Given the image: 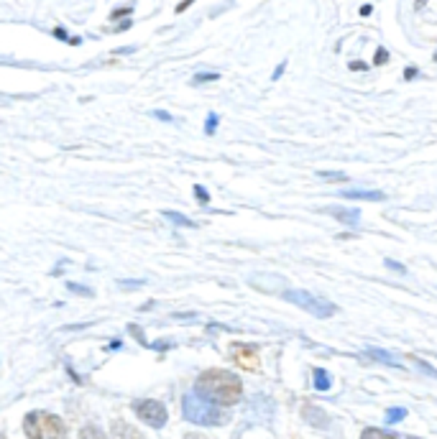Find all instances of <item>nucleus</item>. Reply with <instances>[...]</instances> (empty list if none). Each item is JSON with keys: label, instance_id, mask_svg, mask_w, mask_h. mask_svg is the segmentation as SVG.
Wrapping results in <instances>:
<instances>
[{"label": "nucleus", "instance_id": "1", "mask_svg": "<svg viewBox=\"0 0 437 439\" xmlns=\"http://www.w3.org/2000/svg\"><path fill=\"white\" fill-rule=\"evenodd\" d=\"M194 393L213 401L215 406H233L243 396V384H241V378L236 373L223 371V368H210V371L197 376Z\"/></svg>", "mask_w": 437, "mask_h": 439}, {"label": "nucleus", "instance_id": "2", "mask_svg": "<svg viewBox=\"0 0 437 439\" xmlns=\"http://www.w3.org/2000/svg\"><path fill=\"white\" fill-rule=\"evenodd\" d=\"M181 416L192 424H202V427H220L228 421V416L215 406L213 401H207L202 398L200 393H187V396L181 398Z\"/></svg>", "mask_w": 437, "mask_h": 439}, {"label": "nucleus", "instance_id": "3", "mask_svg": "<svg viewBox=\"0 0 437 439\" xmlns=\"http://www.w3.org/2000/svg\"><path fill=\"white\" fill-rule=\"evenodd\" d=\"M23 432L28 439H64L67 427L56 414L49 411H31L23 419Z\"/></svg>", "mask_w": 437, "mask_h": 439}, {"label": "nucleus", "instance_id": "4", "mask_svg": "<svg viewBox=\"0 0 437 439\" xmlns=\"http://www.w3.org/2000/svg\"><path fill=\"white\" fill-rule=\"evenodd\" d=\"M281 297L287 299V302L297 304V307H302V310L310 312L312 317H320V319H330V317L337 312V307L332 302L320 299V297H315V294H310V291H302V289L281 291Z\"/></svg>", "mask_w": 437, "mask_h": 439}, {"label": "nucleus", "instance_id": "5", "mask_svg": "<svg viewBox=\"0 0 437 439\" xmlns=\"http://www.w3.org/2000/svg\"><path fill=\"white\" fill-rule=\"evenodd\" d=\"M133 411H136V416L144 421V424H149V427H154V429H162L164 424H167V419H169L167 406H164L162 401H157V398L133 401Z\"/></svg>", "mask_w": 437, "mask_h": 439}, {"label": "nucleus", "instance_id": "6", "mask_svg": "<svg viewBox=\"0 0 437 439\" xmlns=\"http://www.w3.org/2000/svg\"><path fill=\"white\" fill-rule=\"evenodd\" d=\"M233 358L241 368L246 371H258V353L256 347H248V345H233Z\"/></svg>", "mask_w": 437, "mask_h": 439}, {"label": "nucleus", "instance_id": "7", "mask_svg": "<svg viewBox=\"0 0 437 439\" xmlns=\"http://www.w3.org/2000/svg\"><path fill=\"white\" fill-rule=\"evenodd\" d=\"M327 215H332L340 225H348V228H358L361 223V212L356 207H325Z\"/></svg>", "mask_w": 437, "mask_h": 439}, {"label": "nucleus", "instance_id": "8", "mask_svg": "<svg viewBox=\"0 0 437 439\" xmlns=\"http://www.w3.org/2000/svg\"><path fill=\"white\" fill-rule=\"evenodd\" d=\"M110 439H144V434L138 432L133 424H128V421L115 419L110 427Z\"/></svg>", "mask_w": 437, "mask_h": 439}, {"label": "nucleus", "instance_id": "9", "mask_svg": "<svg viewBox=\"0 0 437 439\" xmlns=\"http://www.w3.org/2000/svg\"><path fill=\"white\" fill-rule=\"evenodd\" d=\"M302 416H305L312 427H320V429H325L327 424H330V419H327V414L322 411V408H317V406H312V403H307L305 408H302Z\"/></svg>", "mask_w": 437, "mask_h": 439}, {"label": "nucleus", "instance_id": "10", "mask_svg": "<svg viewBox=\"0 0 437 439\" xmlns=\"http://www.w3.org/2000/svg\"><path fill=\"white\" fill-rule=\"evenodd\" d=\"M343 197L345 199H369V202H381V199H386V194L374 192V189H345Z\"/></svg>", "mask_w": 437, "mask_h": 439}, {"label": "nucleus", "instance_id": "11", "mask_svg": "<svg viewBox=\"0 0 437 439\" xmlns=\"http://www.w3.org/2000/svg\"><path fill=\"white\" fill-rule=\"evenodd\" d=\"M366 355H369V358H374V360H381V363L391 365V368H401L399 358H394L391 353H386V350H379V347H369V350H366Z\"/></svg>", "mask_w": 437, "mask_h": 439}, {"label": "nucleus", "instance_id": "12", "mask_svg": "<svg viewBox=\"0 0 437 439\" xmlns=\"http://www.w3.org/2000/svg\"><path fill=\"white\" fill-rule=\"evenodd\" d=\"M332 381H330V373L325 368H315V388L317 391H330Z\"/></svg>", "mask_w": 437, "mask_h": 439}, {"label": "nucleus", "instance_id": "13", "mask_svg": "<svg viewBox=\"0 0 437 439\" xmlns=\"http://www.w3.org/2000/svg\"><path fill=\"white\" fill-rule=\"evenodd\" d=\"M164 220H169V223L174 225H184V228H194V223L189 217H184L181 212H174V210H164Z\"/></svg>", "mask_w": 437, "mask_h": 439}, {"label": "nucleus", "instance_id": "14", "mask_svg": "<svg viewBox=\"0 0 437 439\" xmlns=\"http://www.w3.org/2000/svg\"><path fill=\"white\" fill-rule=\"evenodd\" d=\"M361 439H399L396 434L386 432V429H376V427H369V429H363Z\"/></svg>", "mask_w": 437, "mask_h": 439}, {"label": "nucleus", "instance_id": "15", "mask_svg": "<svg viewBox=\"0 0 437 439\" xmlns=\"http://www.w3.org/2000/svg\"><path fill=\"white\" fill-rule=\"evenodd\" d=\"M80 437H82V439H107L105 434H102V429H98L95 424H88V427H82Z\"/></svg>", "mask_w": 437, "mask_h": 439}, {"label": "nucleus", "instance_id": "16", "mask_svg": "<svg viewBox=\"0 0 437 439\" xmlns=\"http://www.w3.org/2000/svg\"><path fill=\"white\" fill-rule=\"evenodd\" d=\"M406 416V408H389L386 411V424H396V421H401Z\"/></svg>", "mask_w": 437, "mask_h": 439}, {"label": "nucleus", "instance_id": "17", "mask_svg": "<svg viewBox=\"0 0 437 439\" xmlns=\"http://www.w3.org/2000/svg\"><path fill=\"white\" fill-rule=\"evenodd\" d=\"M320 179H325V181H345L348 176H345L343 171H317Z\"/></svg>", "mask_w": 437, "mask_h": 439}, {"label": "nucleus", "instance_id": "18", "mask_svg": "<svg viewBox=\"0 0 437 439\" xmlns=\"http://www.w3.org/2000/svg\"><path fill=\"white\" fill-rule=\"evenodd\" d=\"M218 123H220V118L215 112H210V115H207V123H205V136H213L215 130H218Z\"/></svg>", "mask_w": 437, "mask_h": 439}, {"label": "nucleus", "instance_id": "19", "mask_svg": "<svg viewBox=\"0 0 437 439\" xmlns=\"http://www.w3.org/2000/svg\"><path fill=\"white\" fill-rule=\"evenodd\" d=\"M194 197H197V202H200V204L210 202V194H207V189L202 184H194Z\"/></svg>", "mask_w": 437, "mask_h": 439}, {"label": "nucleus", "instance_id": "20", "mask_svg": "<svg viewBox=\"0 0 437 439\" xmlns=\"http://www.w3.org/2000/svg\"><path fill=\"white\" fill-rule=\"evenodd\" d=\"M389 62V51L384 49V46H379V49H376V54H374V64L376 67H381V64H386Z\"/></svg>", "mask_w": 437, "mask_h": 439}, {"label": "nucleus", "instance_id": "21", "mask_svg": "<svg viewBox=\"0 0 437 439\" xmlns=\"http://www.w3.org/2000/svg\"><path fill=\"white\" fill-rule=\"evenodd\" d=\"M215 80H220L218 72H205V75H197V77H194V85H200V82H215Z\"/></svg>", "mask_w": 437, "mask_h": 439}, {"label": "nucleus", "instance_id": "22", "mask_svg": "<svg viewBox=\"0 0 437 439\" xmlns=\"http://www.w3.org/2000/svg\"><path fill=\"white\" fill-rule=\"evenodd\" d=\"M141 286H146V281H138V279L120 281V289H141Z\"/></svg>", "mask_w": 437, "mask_h": 439}, {"label": "nucleus", "instance_id": "23", "mask_svg": "<svg viewBox=\"0 0 437 439\" xmlns=\"http://www.w3.org/2000/svg\"><path fill=\"white\" fill-rule=\"evenodd\" d=\"M417 365H419V368H422V371H425V373H427V376L437 378V371H435V368H432V365H430V363H425V360H417Z\"/></svg>", "mask_w": 437, "mask_h": 439}, {"label": "nucleus", "instance_id": "24", "mask_svg": "<svg viewBox=\"0 0 437 439\" xmlns=\"http://www.w3.org/2000/svg\"><path fill=\"white\" fill-rule=\"evenodd\" d=\"M69 291H75V294H82V297H93V291L85 289V286H77V284H69Z\"/></svg>", "mask_w": 437, "mask_h": 439}, {"label": "nucleus", "instance_id": "25", "mask_svg": "<svg viewBox=\"0 0 437 439\" xmlns=\"http://www.w3.org/2000/svg\"><path fill=\"white\" fill-rule=\"evenodd\" d=\"M386 263V268H391V271H396V273H406V268L401 266V263H396V260H384Z\"/></svg>", "mask_w": 437, "mask_h": 439}, {"label": "nucleus", "instance_id": "26", "mask_svg": "<svg viewBox=\"0 0 437 439\" xmlns=\"http://www.w3.org/2000/svg\"><path fill=\"white\" fill-rule=\"evenodd\" d=\"M417 75H419V69H417V67H406V69H404V80H406V82H412Z\"/></svg>", "mask_w": 437, "mask_h": 439}, {"label": "nucleus", "instance_id": "27", "mask_svg": "<svg viewBox=\"0 0 437 439\" xmlns=\"http://www.w3.org/2000/svg\"><path fill=\"white\" fill-rule=\"evenodd\" d=\"M348 69H353V72H366V69H369V64H366V62H350Z\"/></svg>", "mask_w": 437, "mask_h": 439}, {"label": "nucleus", "instance_id": "28", "mask_svg": "<svg viewBox=\"0 0 437 439\" xmlns=\"http://www.w3.org/2000/svg\"><path fill=\"white\" fill-rule=\"evenodd\" d=\"M284 69H287V62H281V64H279V67H276V69H274V75H271V80H274V82H276V80H279V77H281V75H284Z\"/></svg>", "mask_w": 437, "mask_h": 439}, {"label": "nucleus", "instance_id": "29", "mask_svg": "<svg viewBox=\"0 0 437 439\" xmlns=\"http://www.w3.org/2000/svg\"><path fill=\"white\" fill-rule=\"evenodd\" d=\"M371 13H374V6H371V3H366V6L361 8V16H371Z\"/></svg>", "mask_w": 437, "mask_h": 439}, {"label": "nucleus", "instance_id": "30", "mask_svg": "<svg viewBox=\"0 0 437 439\" xmlns=\"http://www.w3.org/2000/svg\"><path fill=\"white\" fill-rule=\"evenodd\" d=\"M189 6H192V0H184V3H179V6H177V13H181L184 8H189Z\"/></svg>", "mask_w": 437, "mask_h": 439}, {"label": "nucleus", "instance_id": "31", "mask_svg": "<svg viewBox=\"0 0 437 439\" xmlns=\"http://www.w3.org/2000/svg\"><path fill=\"white\" fill-rule=\"evenodd\" d=\"M154 115H157L159 120H172V115H167V112H154Z\"/></svg>", "mask_w": 437, "mask_h": 439}, {"label": "nucleus", "instance_id": "32", "mask_svg": "<svg viewBox=\"0 0 437 439\" xmlns=\"http://www.w3.org/2000/svg\"><path fill=\"white\" fill-rule=\"evenodd\" d=\"M427 6V0H417V3H414V11H419V8H425Z\"/></svg>", "mask_w": 437, "mask_h": 439}, {"label": "nucleus", "instance_id": "33", "mask_svg": "<svg viewBox=\"0 0 437 439\" xmlns=\"http://www.w3.org/2000/svg\"><path fill=\"white\" fill-rule=\"evenodd\" d=\"M184 439H205V437H200V434H187Z\"/></svg>", "mask_w": 437, "mask_h": 439}, {"label": "nucleus", "instance_id": "34", "mask_svg": "<svg viewBox=\"0 0 437 439\" xmlns=\"http://www.w3.org/2000/svg\"><path fill=\"white\" fill-rule=\"evenodd\" d=\"M0 439H6V437H3V434H0Z\"/></svg>", "mask_w": 437, "mask_h": 439}, {"label": "nucleus", "instance_id": "35", "mask_svg": "<svg viewBox=\"0 0 437 439\" xmlns=\"http://www.w3.org/2000/svg\"><path fill=\"white\" fill-rule=\"evenodd\" d=\"M435 62H437V54H435Z\"/></svg>", "mask_w": 437, "mask_h": 439}, {"label": "nucleus", "instance_id": "36", "mask_svg": "<svg viewBox=\"0 0 437 439\" xmlns=\"http://www.w3.org/2000/svg\"><path fill=\"white\" fill-rule=\"evenodd\" d=\"M409 439H417V437H409Z\"/></svg>", "mask_w": 437, "mask_h": 439}]
</instances>
